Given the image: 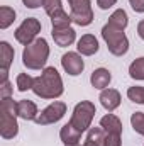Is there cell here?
Listing matches in <instances>:
<instances>
[{"instance_id": "cell-35", "label": "cell", "mask_w": 144, "mask_h": 146, "mask_svg": "<svg viewBox=\"0 0 144 146\" xmlns=\"http://www.w3.org/2000/svg\"><path fill=\"white\" fill-rule=\"evenodd\" d=\"M143 146H144V145H143Z\"/></svg>"}, {"instance_id": "cell-20", "label": "cell", "mask_w": 144, "mask_h": 146, "mask_svg": "<svg viewBox=\"0 0 144 146\" xmlns=\"http://www.w3.org/2000/svg\"><path fill=\"white\" fill-rule=\"evenodd\" d=\"M129 75H131L132 80L144 82V56L136 58V60L129 65Z\"/></svg>"}, {"instance_id": "cell-12", "label": "cell", "mask_w": 144, "mask_h": 146, "mask_svg": "<svg viewBox=\"0 0 144 146\" xmlns=\"http://www.w3.org/2000/svg\"><path fill=\"white\" fill-rule=\"evenodd\" d=\"M98 39L93 34H83L76 42V49L81 56H93L98 51Z\"/></svg>"}, {"instance_id": "cell-13", "label": "cell", "mask_w": 144, "mask_h": 146, "mask_svg": "<svg viewBox=\"0 0 144 146\" xmlns=\"http://www.w3.org/2000/svg\"><path fill=\"white\" fill-rule=\"evenodd\" d=\"M51 36L54 39V42L59 48H66L71 46L73 42L76 41V31L73 27H63V29H53Z\"/></svg>"}, {"instance_id": "cell-25", "label": "cell", "mask_w": 144, "mask_h": 146, "mask_svg": "<svg viewBox=\"0 0 144 146\" xmlns=\"http://www.w3.org/2000/svg\"><path fill=\"white\" fill-rule=\"evenodd\" d=\"M42 9H44V12L49 15V19H51L53 15H56V14H59V12L65 10L63 5H61V0H44Z\"/></svg>"}, {"instance_id": "cell-8", "label": "cell", "mask_w": 144, "mask_h": 146, "mask_svg": "<svg viewBox=\"0 0 144 146\" xmlns=\"http://www.w3.org/2000/svg\"><path fill=\"white\" fill-rule=\"evenodd\" d=\"M66 114V104L61 100H54L53 104H49L46 109L39 112L37 119L34 121L39 126H48V124H54L58 121H61Z\"/></svg>"}, {"instance_id": "cell-24", "label": "cell", "mask_w": 144, "mask_h": 146, "mask_svg": "<svg viewBox=\"0 0 144 146\" xmlns=\"http://www.w3.org/2000/svg\"><path fill=\"white\" fill-rule=\"evenodd\" d=\"M127 99L132 100L134 104L144 106V87H139V85L129 87V88H127Z\"/></svg>"}, {"instance_id": "cell-1", "label": "cell", "mask_w": 144, "mask_h": 146, "mask_svg": "<svg viewBox=\"0 0 144 146\" xmlns=\"http://www.w3.org/2000/svg\"><path fill=\"white\" fill-rule=\"evenodd\" d=\"M32 92L41 99H48V100L59 99L65 92L63 78H61L59 72L54 66H46L41 72V75L34 78Z\"/></svg>"}, {"instance_id": "cell-31", "label": "cell", "mask_w": 144, "mask_h": 146, "mask_svg": "<svg viewBox=\"0 0 144 146\" xmlns=\"http://www.w3.org/2000/svg\"><path fill=\"white\" fill-rule=\"evenodd\" d=\"M22 3H24L27 9H37V7L44 5V0H22Z\"/></svg>"}, {"instance_id": "cell-4", "label": "cell", "mask_w": 144, "mask_h": 146, "mask_svg": "<svg viewBox=\"0 0 144 146\" xmlns=\"http://www.w3.org/2000/svg\"><path fill=\"white\" fill-rule=\"evenodd\" d=\"M97 114L95 109V104L90 102V100H81L75 106V109L71 112V117H70V124L73 127H76L78 131L81 133H87L92 126V121Z\"/></svg>"}, {"instance_id": "cell-14", "label": "cell", "mask_w": 144, "mask_h": 146, "mask_svg": "<svg viewBox=\"0 0 144 146\" xmlns=\"http://www.w3.org/2000/svg\"><path fill=\"white\" fill-rule=\"evenodd\" d=\"M37 115H39V110L32 100L22 99L17 102V117H20L24 121H36Z\"/></svg>"}, {"instance_id": "cell-21", "label": "cell", "mask_w": 144, "mask_h": 146, "mask_svg": "<svg viewBox=\"0 0 144 146\" xmlns=\"http://www.w3.org/2000/svg\"><path fill=\"white\" fill-rule=\"evenodd\" d=\"M105 138H107V133H105V129H104L102 126H98V127H90V129L87 131V139L97 143L98 146L105 145Z\"/></svg>"}, {"instance_id": "cell-34", "label": "cell", "mask_w": 144, "mask_h": 146, "mask_svg": "<svg viewBox=\"0 0 144 146\" xmlns=\"http://www.w3.org/2000/svg\"><path fill=\"white\" fill-rule=\"evenodd\" d=\"M66 146H81L80 143H75V145H66Z\"/></svg>"}, {"instance_id": "cell-9", "label": "cell", "mask_w": 144, "mask_h": 146, "mask_svg": "<svg viewBox=\"0 0 144 146\" xmlns=\"http://www.w3.org/2000/svg\"><path fill=\"white\" fill-rule=\"evenodd\" d=\"M61 66L70 76H78L85 70V61L78 51H68L61 56Z\"/></svg>"}, {"instance_id": "cell-6", "label": "cell", "mask_w": 144, "mask_h": 146, "mask_svg": "<svg viewBox=\"0 0 144 146\" xmlns=\"http://www.w3.org/2000/svg\"><path fill=\"white\" fill-rule=\"evenodd\" d=\"M70 3V15L71 21L76 26L87 27L93 22V9H92V0H68Z\"/></svg>"}, {"instance_id": "cell-29", "label": "cell", "mask_w": 144, "mask_h": 146, "mask_svg": "<svg viewBox=\"0 0 144 146\" xmlns=\"http://www.w3.org/2000/svg\"><path fill=\"white\" fill-rule=\"evenodd\" d=\"M129 3H131V7H132L134 12L144 14V0H129Z\"/></svg>"}, {"instance_id": "cell-27", "label": "cell", "mask_w": 144, "mask_h": 146, "mask_svg": "<svg viewBox=\"0 0 144 146\" xmlns=\"http://www.w3.org/2000/svg\"><path fill=\"white\" fill-rule=\"evenodd\" d=\"M12 94H14V87L10 85V82H9V80L0 82V99L12 97Z\"/></svg>"}, {"instance_id": "cell-30", "label": "cell", "mask_w": 144, "mask_h": 146, "mask_svg": "<svg viewBox=\"0 0 144 146\" xmlns=\"http://www.w3.org/2000/svg\"><path fill=\"white\" fill-rule=\"evenodd\" d=\"M115 3H117V0H97V5H98L102 10H108V9H112Z\"/></svg>"}, {"instance_id": "cell-7", "label": "cell", "mask_w": 144, "mask_h": 146, "mask_svg": "<svg viewBox=\"0 0 144 146\" xmlns=\"http://www.w3.org/2000/svg\"><path fill=\"white\" fill-rule=\"evenodd\" d=\"M39 33H41V22L37 21L36 17H27L15 29L14 36H15L17 42H20L22 46H27V44H31V42L36 41Z\"/></svg>"}, {"instance_id": "cell-23", "label": "cell", "mask_w": 144, "mask_h": 146, "mask_svg": "<svg viewBox=\"0 0 144 146\" xmlns=\"http://www.w3.org/2000/svg\"><path fill=\"white\" fill-rule=\"evenodd\" d=\"M34 85V76H31L29 73H19L15 78V87L19 92H26V90H32Z\"/></svg>"}, {"instance_id": "cell-3", "label": "cell", "mask_w": 144, "mask_h": 146, "mask_svg": "<svg viewBox=\"0 0 144 146\" xmlns=\"http://www.w3.org/2000/svg\"><path fill=\"white\" fill-rule=\"evenodd\" d=\"M0 136L3 139H14L19 134V124H17V102L12 97L0 100Z\"/></svg>"}, {"instance_id": "cell-33", "label": "cell", "mask_w": 144, "mask_h": 146, "mask_svg": "<svg viewBox=\"0 0 144 146\" xmlns=\"http://www.w3.org/2000/svg\"><path fill=\"white\" fill-rule=\"evenodd\" d=\"M83 146H98V145H97V143H93V141H88V139H87Z\"/></svg>"}, {"instance_id": "cell-18", "label": "cell", "mask_w": 144, "mask_h": 146, "mask_svg": "<svg viewBox=\"0 0 144 146\" xmlns=\"http://www.w3.org/2000/svg\"><path fill=\"white\" fill-rule=\"evenodd\" d=\"M112 27H115V29H120V31H126V27L129 26V17H127V12L124 10V9H117V10H114L112 14H110V17H108V22Z\"/></svg>"}, {"instance_id": "cell-15", "label": "cell", "mask_w": 144, "mask_h": 146, "mask_svg": "<svg viewBox=\"0 0 144 146\" xmlns=\"http://www.w3.org/2000/svg\"><path fill=\"white\" fill-rule=\"evenodd\" d=\"M110 82H112V73L107 68H97V70H93L92 76H90V83L97 90H105L110 85Z\"/></svg>"}, {"instance_id": "cell-5", "label": "cell", "mask_w": 144, "mask_h": 146, "mask_svg": "<svg viewBox=\"0 0 144 146\" xmlns=\"http://www.w3.org/2000/svg\"><path fill=\"white\" fill-rule=\"evenodd\" d=\"M102 37L107 44L108 51L114 56H124L129 51V39L124 31L112 27L110 24H105L102 27Z\"/></svg>"}, {"instance_id": "cell-17", "label": "cell", "mask_w": 144, "mask_h": 146, "mask_svg": "<svg viewBox=\"0 0 144 146\" xmlns=\"http://www.w3.org/2000/svg\"><path fill=\"white\" fill-rule=\"evenodd\" d=\"M81 131H78L76 127H73L71 124H65L61 129H59V139L63 141V145H75V143H80L81 139Z\"/></svg>"}, {"instance_id": "cell-11", "label": "cell", "mask_w": 144, "mask_h": 146, "mask_svg": "<svg viewBox=\"0 0 144 146\" xmlns=\"http://www.w3.org/2000/svg\"><path fill=\"white\" fill-rule=\"evenodd\" d=\"M98 100H100L102 107H104L105 110L114 112V110L120 106L122 97H120V92H119V90H115V88H108V87H107L105 90H102V92H100Z\"/></svg>"}, {"instance_id": "cell-16", "label": "cell", "mask_w": 144, "mask_h": 146, "mask_svg": "<svg viewBox=\"0 0 144 146\" xmlns=\"http://www.w3.org/2000/svg\"><path fill=\"white\" fill-rule=\"evenodd\" d=\"M100 126L105 129L107 134H122V122H120V119H119L115 114H112V112L105 114V115L100 119Z\"/></svg>"}, {"instance_id": "cell-26", "label": "cell", "mask_w": 144, "mask_h": 146, "mask_svg": "<svg viewBox=\"0 0 144 146\" xmlns=\"http://www.w3.org/2000/svg\"><path fill=\"white\" fill-rule=\"evenodd\" d=\"M131 126L137 134L144 136V112H134L131 115Z\"/></svg>"}, {"instance_id": "cell-28", "label": "cell", "mask_w": 144, "mask_h": 146, "mask_svg": "<svg viewBox=\"0 0 144 146\" xmlns=\"http://www.w3.org/2000/svg\"><path fill=\"white\" fill-rule=\"evenodd\" d=\"M122 145V134H107L104 146H120Z\"/></svg>"}, {"instance_id": "cell-10", "label": "cell", "mask_w": 144, "mask_h": 146, "mask_svg": "<svg viewBox=\"0 0 144 146\" xmlns=\"http://www.w3.org/2000/svg\"><path fill=\"white\" fill-rule=\"evenodd\" d=\"M14 48L7 41H0V82L9 80V68L14 61Z\"/></svg>"}, {"instance_id": "cell-2", "label": "cell", "mask_w": 144, "mask_h": 146, "mask_svg": "<svg viewBox=\"0 0 144 146\" xmlns=\"http://www.w3.org/2000/svg\"><path fill=\"white\" fill-rule=\"evenodd\" d=\"M49 58V44L44 37H37L34 42L24 46L22 63L27 70H44Z\"/></svg>"}, {"instance_id": "cell-22", "label": "cell", "mask_w": 144, "mask_h": 146, "mask_svg": "<svg viewBox=\"0 0 144 146\" xmlns=\"http://www.w3.org/2000/svg\"><path fill=\"white\" fill-rule=\"evenodd\" d=\"M71 15L66 14L65 10L51 17V26L53 29H63V27H71Z\"/></svg>"}, {"instance_id": "cell-32", "label": "cell", "mask_w": 144, "mask_h": 146, "mask_svg": "<svg viewBox=\"0 0 144 146\" xmlns=\"http://www.w3.org/2000/svg\"><path fill=\"white\" fill-rule=\"evenodd\" d=\"M137 34H139V37L144 41V19L139 21V24H137Z\"/></svg>"}, {"instance_id": "cell-19", "label": "cell", "mask_w": 144, "mask_h": 146, "mask_svg": "<svg viewBox=\"0 0 144 146\" xmlns=\"http://www.w3.org/2000/svg\"><path fill=\"white\" fill-rule=\"evenodd\" d=\"M15 21V10L9 5L0 7V29H7L14 24Z\"/></svg>"}]
</instances>
